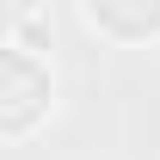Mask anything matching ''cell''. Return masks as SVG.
Here are the masks:
<instances>
[{"label": "cell", "instance_id": "cell-1", "mask_svg": "<svg viewBox=\"0 0 160 160\" xmlns=\"http://www.w3.org/2000/svg\"><path fill=\"white\" fill-rule=\"evenodd\" d=\"M49 105H56V80H49V62L37 49H19V43H0V142H25L49 123Z\"/></svg>", "mask_w": 160, "mask_h": 160}, {"label": "cell", "instance_id": "cell-2", "mask_svg": "<svg viewBox=\"0 0 160 160\" xmlns=\"http://www.w3.org/2000/svg\"><path fill=\"white\" fill-rule=\"evenodd\" d=\"M80 12L111 43H160V0H80Z\"/></svg>", "mask_w": 160, "mask_h": 160}]
</instances>
